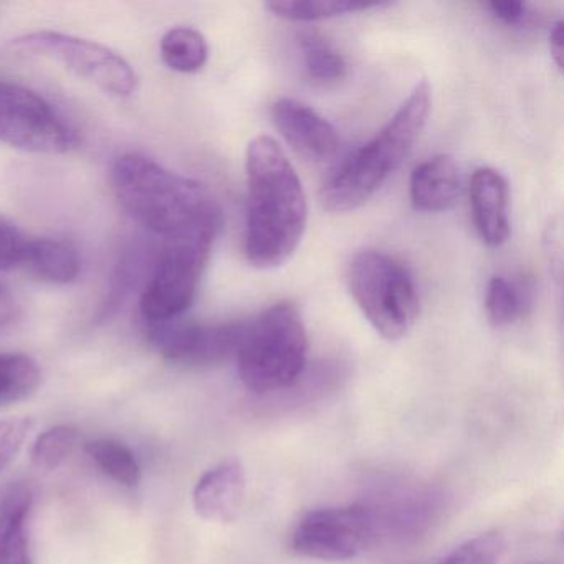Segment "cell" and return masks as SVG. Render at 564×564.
Listing matches in <instances>:
<instances>
[{
	"label": "cell",
	"mask_w": 564,
	"mask_h": 564,
	"mask_svg": "<svg viewBox=\"0 0 564 564\" xmlns=\"http://www.w3.org/2000/svg\"><path fill=\"white\" fill-rule=\"evenodd\" d=\"M34 495L24 484L12 485L0 501V564H32L29 518Z\"/></svg>",
	"instance_id": "obj_15"
},
{
	"label": "cell",
	"mask_w": 564,
	"mask_h": 564,
	"mask_svg": "<svg viewBox=\"0 0 564 564\" xmlns=\"http://www.w3.org/2000/svg\"><path fill=\"white\" fill-rule=\"evenodd\" d=\"M21 269L41 282L68 285L80 275L82 260L78 250L67 240L42 237L29 239Z\"/></svg>",
	"instance_id": "obj_16"
},
{
	"label": "cell",
	"mask_w": 564,
	"mask_h": 564,
	"mask_svg": "<svg viewBox=\"0 0 564 564\" xmlns=\"http://www.w3.org/2000/svg\"><path fill=\"white\" fill-rule=\"evenodd\" d=\"M111 181L123 209L163 239L223 217L219 204L203 184L173 173L143 154L118 158Z\"/></svg>",
	"instance_id": "obj_2"
},
{
	"label": "cell",
	"mask_w": 564,
	"mask_h": 564,
	"mask_svg": "<svg viewBox=\"0 0 564 564\" xmlns=\"http://www.w3.org/2000/svg\"><path fill=\"white\" fill-rule=\"evenodd\" d=\"M378 514L366 505L310 511L293 531L292 546L310 560L348 561L378 538Z\"/></svg>",
	"instance_id": "obj_9"
},
{
	"label": "cell",
	"mask_w": 564,
	"mask_h": 564,
	"mask_svg": "<svg viewBox=\"0 0 564 564\" xmlns=\"http://www.w3.org/2000/svg\"><path fill=\"white\" fill-rule=\"evenodd\" d=\"M12 45L18 51L64 65L77 77L115 97L128 98L138 90V75L130 62L97 42L62 32L39 31L14 39Z\"/></svg>",
	"instance_id": "obj_8"
},
{
	"label": "cell",
	"mask_w": 564,
	"mask_h": 564,
	"mask_svg": "<svg viewBox=\"0 0 564 564\" xmlns=\"http://www.w3.org/2000/svg\"><path fill=\"white\" fill-rule=\"evenodd\" d=\"M31 429V419L14 417L0 421V475L4 474L18 457Z\"/></svg>",
	"instance_id": "obj_25"
},
{
	"label": "cell",
	"mask_w": 564,
	"mask_h": 564,
	"mask_svg": "<svg viewBox=\"0 0 564 564\" xmlns=\"http://www.w3.org/2000/svg\"><path fill=\"white\" fill-rule=\"evenodd\" d=\"M412 206L422 213L451 209L460 194V170L448 154L431 158L415 167L411 176Z\"/></svg>",
	"instance_id": "obj_14"
},
{
	"label": "cell",
	"mask_w": 564,
	"mask_h": 564,
	"mask_svg": "<svg viewBox=\"0 0 564 564\" xmlns=\"http://www.w3.org/2000/svg\"><path fill=\"white\" fill-rule=\"evenodd\" d=\"M490 9L491 14L508 25H518L527 18V6L523 2H514V0H507V2H490L487 6Z\"/></svg>",
	"instance_id": "obj_27"
},
{
	"label": "cell",
	"mask_w": 564,
	"mask_h": 564,
	"mask_svg": "<svg viewBox=\"0 0 564 564\" xmlns=\"http://www.w3.org/2000/svg\"><path fill=\"white\" fill-rule=\"evenodd\" d=\"M563 22L557 21L550 32V52L551 57H553L554 64H556V67L560 68V70H563Z\"/></svg>",
	"instance_id": "obj_29"
},
{
	"label": "cell",
	"mask_w": 564,
	"mask_h": 564,
	"mask_svg": "<svg viewBox=\"0 0 564 564\" xmlns=\"http://www.w3.org/2000/svg\"><path fill=\"white\" fill-rule=\"evenodd\" d=\"M302 48L310 78L319 84H333L345 78L348 68L345 58L323 39L305 35L302 39Z\"/></svg>",
	"instance_id": "obj_23"
},
{
	"label": "cell",
	"mask_w": 564,
	"mask_h": 564,
	"mask_svg": "<svg viewBox=\"0 0 564 564\" xmlns=\"http://www.w3.org/2000/svg\"><path fill=\"white\" fill-rule=\"evenodd\" d=\"M42 382L37 361L24 352L0 355V409L31 398Z\"/></svg>",
	"instance_id": "obj_17"
},
{
	"label": "cell",
	"mask_w": 564,
	"mask_h": 564,
	"mask_svg": "<svg viewBox=\"0 0 564 564\" xmlns=\"http://www.w3.org/2000/svg\"><path fill=\"white\" fill-rule=\"evenodd\" d=\"M29 239L15 224L0 216V272L21 269Z\"/></svg>",
	"instance_id": "obj_26"
},
{
	"label": "cell",
	"mask_w": 564,
	"mask_h": 564,
	"mask_svg": "<svg viewBox=\"0 0 564 564\" xmlns=\"http://www.w3.org/2000/svg\"><path fill=\"white\" fill-rule=\"evenodd\" d=\"M503 551L500 531H487L455 547L438 564H498Z\"/></svg>",
	"instance_id": "obj_24"
},
{
	"label": "cell",
	"mask_w": 564,
	"mask_h": 564,
	"mask_svg": "<svg viewBox=\"0 0 564 564\" xmlns=\"http://www.w3.org/2000/svg\"><path fill=\"white\" fill-rule=\"evenodd\" d=\"M246 319L227 323L173 322L147 325L148 341L158 355L186 368H210L236 358Z\"/></svg>",
	"instance_id": "obj_10"
},
{
	"label": "cell",
	"mask_w": 564,
	"mask_h": 564,
	"mask_svg": "<svg viewBox=\"0 0 564 564\" xmlns=\"http://www.w3.org/2000/svg\"><path fill=\"white\" fill-rule=\"evenodd\" d=\"M88 457L107 477L123 487L133 488L140 485L141 467L133 452L113 438H95L85 445Z\"/></svg>",
	"instance_id": "obj_19"
},
{
	"label": "cell",
	"mask_w": 564,
	"mask_h": 564,
	"mask_svg": "<svg viewBox=\"0 0 564 564\" xmlns=\"http://www.w3.org/2000/svg\"><path fill=\"white\" fill-rule=\"evenodd\" d=\"M161 58L177 74H196L209 58V45L196 29L176 28L163 35Z\"/></svg>",
	"instance_id": "obj_18"
},
{
	"label": "cell",
	"mask_w": 564,
	"mask_h": 564,
	"mask_svg": "<svg viewBox=\"0 0 564 564\" xmlns=\"http://www.w3.org/2000/svg\"><path fill=\"white\" fill-rule=\"evenodd\" d=\"M18 316L19 305L14 295L4 283H0V332H4L9 326L14 325Z\"/></svg>",
	"instance_id": "obj_28"
},
{
	"label": "cell",
	"mask_w": 564,
	"mask_h": 564,
	"mask_svg": "<svg viewBox=\"0 0 564 564\" xmlns=\"http://www.w3.org/2000/svg\"><path fill=\"white\" fill-rule=\"evenodd\" d=\"M0 141L39 154L70 153L80 143L77 130L51 101L6 80H0Z\"/></svg>",
	"instance_id": "obj_7"
},
{
	"label": "cell",
	"mask_w": 564,
	"mask_h": 564,
	"mask_svg": "<svg viewBox=\"0 0 564 564\" xmlns=\"http://www.w3.org/2000/svg\"><path fill=\"white\" fill-rule=\"evenodd\" d=\"M246 171L247 259L256 269H276L295 253L305 234V189L285 151L270 137L250 141Z\"/></svg>",
	"instance_id": "obj_1"
},
{
	"label": "cell",
	"mask_w": 564,
	"mask_h": 564,
	"mask_svg": "<svg viewBox=\"0 0 564 564\" xmlns=\"http://www.w3.org/2000/svg\"><path fill=\"white\" fill-rule=\"evenodd\" d=\"M382 6L389 4H379V2L368 4V2H351V0H280V2H269L267 9L285 21L312 22L355 14V12L382 8Z\"/></svg>",
	"instance_id": "obj_20"
},
{
	"label": "cell",
	"mask_w": 564,
	"mask_h": 564,
	"mask_svg": "<svg viewBox=\"0 0 564 564\" xmlns=\"http://www.w3.org/2000/svg\"><path fill=\"white\" fill-rule=\"evenodd\" d=\"M432 91L427 82L415 85L384 128L356 151L323 186L322 204L329 213H349L365 206L409 156L421 137L429 113Z\"/></svg>",
	"instance_id": "obj_3"
},
{
	"label": "cell",
	"mask_w": 564,
	"mask_h": 564,
	"mask_svg": "<svg viewBox=\"0 0 564 564\" xmlns=\"http://www.w3.org/2000/svg\"><path fill=\"white\" fill-rule=\"evenodd\" d=\"M470 204L475 226L488 247L503 246L510 234L508 184L498 171L481 167L470 183Z\"/></svg>",
	"instance_id": "obj_13"
},
{
	"label": "cell",
	"mask_w": 564,
	"mask_h": 564,
	"mask_svg": "<svg viewBox=\"0 0 564 564\" xmlns=\"http://www.w3.org/2000/svg\"><path fill=\"white\" fill-rule=\"evenodd\" d=\"M246 470L237 458H227L206 471L194 488L197 514L214 523H232L246 500Z\"/></svg>",
	"instance_id": "obj_12"
},
{
	"label": "cell",
	"mask_w": 564,
	"mask_h": 564,
	"mask_svg": "<svg viewBox=\"0 0 564 564\" xmlns=\"http://www.w3.org/2000/svg\"><path fill=\"white\" fill-rule=\"evenodd\" d=\"M346 280L356 305L382 338L401 339L417 322L414 280L392 257L362 250L352 257Z\"/></svg>",
	"instance_id": "obj_6"
},
{
	"label": "cell",
	"mask_w": 564,
	"mask_h": 564,
	"mask_svg": "<svg viewBox=\"0 0 564 564\" xmlns=\"http://www.w3.org/2000/svg\"><path fill=\"white\" fill-rule=\"evenodd\" d=\"M485 308H487L488 322L491 323V326L503 328L523 315V293L505 276H494L488 282Z\"/></svg>",
	"instance_id": "obj_22"
},
{
	"label": "cell",
	"mask_w": 564,
	"mask_h": 564,
	"mask_svg": "<svg viewBox=\"0 0 564 564\" xmlns=\"http://www.w3.org/2000/svg\"><path fill=\"white\" fill-rule=\"evenodd\" d=\"M272 118L286 143L305 160L326 163L338 154V131L306 105L282 98L273 104Z\"/></svg>",
	"instance_id": "obj_11"
},
{
	"label": "cell",
	"mask_w": 564,
	"mask_h": 564,
	"mask_svg": "<svg viewBox=\"0 0 564 564\" xmlns=\"http://www.w3.org/2000/svg\"><path fill=\"white\" fill-rule=\"evenodd\" d=\"M78 429L74 425H57L39 435L32 448V465L41 474L57 470L78 442Z\"/></svg>",
	"instance_id": "obj_21"
},
{
	"label": "cell",
	"mask_w": 564,
	"mask_h": 564,
	"mask_svg": "<svg viewBox=\"0 0 564 564\" xmlns=\"http://www.w3.org/2000/svg\"><path fill=\"white\" fill-rule=\"evenodd\" d=\"M308 335L295 305L276 303L256 318L246 319L237 366L246 388L257 394L295 384L305 371Z\"/></svg>",
	"instance_id": "obj_4"
},
{
	"label": "cell",
	"mask_w": 564,
	"mask_h": 564,
	"mask_svg": "<svg viewBox=\"0 0 564 564\" xmlns=\"http://www.w3.org/2000/svg\"><path fill=\"white\" fill-rule=\"evenodd\" d=\"M220 227L223 217L164 239L141 295V316L147 325L183 318L193 306Z\"/></svg>",
	"instance_id": "obj_5"
}]
</instances>
